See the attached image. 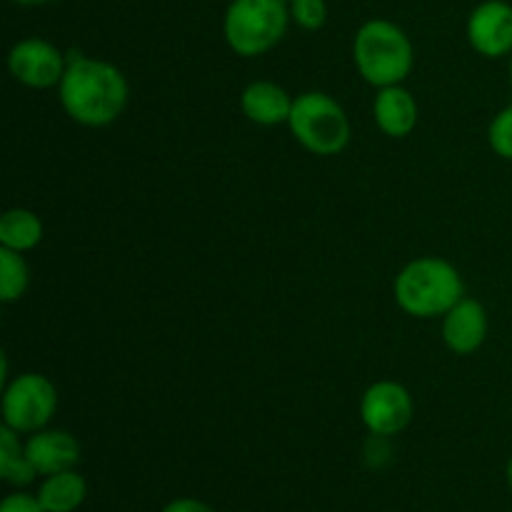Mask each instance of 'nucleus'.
Masks as SVG:
<instances>
[{"label":"nucleus","instance_id":"obj_8","mask_svg":"<svg viewBox=\"0 0 512 512\" xmlns=\"http://www.w3.org/2000/svg\"><path fill=\"white\" fill-rule=\"evenodd\" d=\"M65 68H68V58L43 38L18 40L8 53L10 75L35 90L58 88Z\"/></svg>","mask_w":512,"mask_h":512},{"label":"nucleus","instance_id":"obj_24","mask_svg":"<svg viewBox=\"0 0 512 512\" xmlns=\"http://www.w3.org/2000/svg\"><path fill=\"white\" fill-rule=\"evenodd\" d=\"M510 88H512V55H510Z\"/></svg>","mask_w":512,"mask_h":512},{"label":"nucleus","instance_id":"obj_13","mask_svg":"<svg viewBox=\"0 0 512 512\" xmlns=\"http://www.w3.org/2000/svg\"><path fill=\"white\" fill-rule=\"evenodd\" d=\"M295 98L285 88H280L273 80H255L240 95V108H243L245 118L255 125H283L290 120L293 113Z\"/></svg>","mask_w":512,"mask_h":512},{"label":"nucleus","instance_id":"obj_9","mask_svg":"<svg viewBox=\"0 0 512 512\" xmlns=\"http://www.w3.org/2000/svg\"><path fill=\"white\" fill-rule=\"evenodd\" d=\"M468 40L483 58L512 55V5L505 0H485L470 13Z\"/></svg>","mask_w":512,"mask_h":512},{"label":"nucleus","instance_id":"obj_1","mask_svg":"<svg viewBox=\"0 0 512 512\" xmlns=\"http://www.w3.org/2000/svg\"><path fill=\"white\" fill-rule=\"evenodd\" d=\"M128 80L105 60L73 55L68 58L58 98L70 120L85 128H105L123 115L128 105Z\"/></svg>","mask_w":512,"mask_h":512},{"label":"nucleus","instance_id":"obj_4","mask_svg":"<svg viewBox=\"0 0 512 512\" xmlns=\"http://www.w3.org/2000/svg\"><path fill=\"white\" fill-rule=\"evenodd\" d=\"M288 25V0H233L225 10L223 35L233 53L258 58L285 38Z\"/></svg>","mask_w":512,"mask_h":512},{"label":"nucleus","instance_id":"obj_11","mask_svg":"<svg viewBox=\"0 0 512 512\" xmlns=\"http://www.w3.org/2000/svg\"><path fill=\"white\" fill-rule=\"evenodd\" d=\"M488 338V310L475 298H463L443 315V343L455 355H473Z\"/></svg>","mask_w":512,"mask_h":512},{"label":"nucleus","instance_id":"obj_5","mask_svg":"<svg viewBox=\"0 0 512 512\" xmlns=\"http://www.w3.org/2000/svg\"><path fill=\"white\" fill-rule=\"evenodd\" d=\"M288 128L293 138L315 155H338L350 143V120L343 105L318 90L295 98Z\"/></svg>","mask_w":512,"mask_h":512},{"label":"nucleus","instance_id":"obj_6","mask_svg":"<svg viewBox=\"0 0 512 512\" xmlns=\"http://www.w3.org/2000/svg\"><path fill=\"white\" fill-rule=\"evenodd\" d=\"M58 410V390L40 373H23L3 388V425L20 435L48 428Z\"/></svg>","mask_w":512,"mask_h":512},{"label":"nucleus","instance_id":"obj_10","mask_svg":"<svg viewBox=\"0 0 512 512\" xmlns=\"http://www.w3.org/2000/svg\"><path fill=\"white\" fill-rule=\"evenodd\" d=\"M25 455L33 463L35 473L40 478H45V475L78 468L80 458H83V448H80L78 438L70 435L68 430L43 428L38 433L28 435V440H25Z\"/></svg>","mask_w":512,"mask_h":512},{"label":"nucleus","instance_id":"obj_2","mask_svg":"<svg viewBox=\"0 0 512 512\" xmlns=\"http://www.w3.org/2000/svg\"><path fill=\"white\" fill-rule=\"evenodd\" d=\"M395 303L413 318H443L465 298L458 268L443 258H418L405 265L393 285Z\"/></svg>","mask_w":512,"mask_h":512},{"label":"nucleus","instance_id":"obj_15","mask_svg":"<svg viewBox=\"0 0 512 512\" xmlns=\"http://www.w3.org/2000/svg\"><path fill=\"white\" fill-rule=\"evenodd\" d=\"M0 478L15 490L28 488L40 478L25 455V443L20 440V433H15L8 425L0 428Z\"/></svg>","mask_w":512,"mask_h":512},{"label":"nucleus","instance_id":"obj_25","mask_svg":"<svg viewBox=\"0 0 512 512\" xmlns=\"http://www.w3.org/2000/svg\"><path fill=\"white\" fill-rule=\"evenodd\" d=\"M288 3H290V0H288Z\"/></svg>","mask_w":512,"mask_h":512},{"label":"nucleus","instance_id":"obj_22","mask_svg":"<svg viewBox=\"0 0 512 512\" xmlns=\"http://www.w3.org/2000/svg\"><path fill=\"white\" fill-rule=\"evenodd\" d=\"M505 480H508V488H510V493H512V455H510V460H508V468H505Z\"/></svg>","mask_w":512,"mask_h":512},{"label":"nucleus","instance_id":"obj_12","mask_svg":"<svg viewBox=\"0 0 512 512\" xmlns=\"http://www.w3.org/2000/svg\"><path fill=\"white\" fill-rule=\"evenodd\" d=\"M373 115L378 128L388 138H408L415 130L420 118V108L415 95L403 85H388L378 88L373 103Z\"/></svg>","mask_w":512,"mask_h":512},{"label":"nucleus","instance_id":"obj_23","mask_svg":"<svg viewBox=\"0 0 512 512\" xmlns=\"http://www.w3.org/2000/svg\"><path fill=\"white\" fill-rule=\"evenodd\" d=\"M20 5H45V3H53V0H15Z\"/></svg>","mask_w":512,"mask_h":512},{"label":"nucleus","instance_id":"obj_20","mask_svg":"<svg viewBox=\"0 0 512 512\" xmlns=\"http://www.w3.org/2000/svg\"><path fill=\"white\" fill-rule=\"evenodd\" d=\"M0 512H45V510L35 493L15 490V493L5 495L3 503H0Z\"/></svg>","mask_w":512,"mask_h":512},{"label":"nucleus","instance_id":"obj_18","mask_svg":"<svg viewBox=\"0 0 512 512\" xmlns=\"http://www.w3.org/2000/svg\"><path fill=\"white\" fill-rule=\"evenodd\" d=\"M290 20L303 30H320L328 20L325 0H290Z\"/></svg>","mask_w":512,"mask_h":512},{"label":"nucleus","instance_id":"obj_3","mask_svg":"<svg viewBox=\"0 0 512 512\" xmlns=\"http://www.w3.org/2000/svg\"><path fill=\"white\" fill-rule=\"evenodd\" d=\"M353 60L360 78L375 88L403 85L415 55L408 33L390 20H368L353 38Z\"/></svg>","mask_w":512,"mask_h":512},{"label":"nucleus","instance_id":"obj_16","mask_svg":"<svg viewBox=\"0 0 512 512\" xmlns=\"http://www.w3.org/2000/svg\"><path fill=\"white\" fill-rule=\"evenodd\" d=\"M43 240V223L28 208H10L0 215V248L28 253Z\"/></svg>","mask_w":512,"mask_h":512},{"label":"nucleus","instance_id":"obj_21","mask_svg":"<svg viewBox=\"0 0 512 512\" xmlns=\"http://www.w3.org/2000/svg\"><path fill=\"white\" fill-rule=\"evenodd\" d=\"M163 512H215V508L198 498H175L165 505Z\"/></svg>","mask_w":512,"mask_h":512},{"label":"nucleus","instance_id":"obj_17","mask_svg":"<svg viewBox=\"0 0 512 512\" xmlns=\"http://www.w3.org/2000/svg\"><path fill=\"white\" fill-rule=\"evenodd\" d=\"M30 285V268L23 253L0 248V300L15 303L25 295Z\"/></svg>","mask_w":512,"mask_h":512},{"label":"nucleus","instance_id":"obj_7","mask_svg":"<svg viewBox=\"0 0 512 512\" xmlns=\"http://www.w3.org/2000/svg\"><path fill=\"white\" fill-rule=\"evenodd\" d=\"M413 395L395 380H380L365 390L360 400V420L370 435L393 438L403 433L413 420Z\"/></svg>","mask_w":512,"mask_h":512},{"label":"nucleus","instance_id":"obj_19","mask_svg":"<svg viewBox=\"0 0 512 512\" xmlns=\"http://www.w3.org/2000/svg\"><path fill=\"white\" fill-rule=\"evenodd\" d=\"M488 143L493 153L503 160H512V105L500 110L488 128Z\"/></svg>","mask_w":512,"mask_h":512},{"label":"nucleus","instance_id":"obj_14","mask_svg":"<svg viewBox=\"0 0 512 512\" xmlns=\"http://www.w3.org/2000/svg\"><path fill=\"white\" fill-rule=\"evenodd\" d=\"M35 495L45 512H75L88 500V480L78 473V468L45 475Z\"/></svg>","mask_w":512,"mask_h":512}]
</instances>
